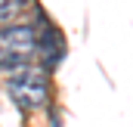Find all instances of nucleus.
Listing matches in <instances>:
<instances>
[{
  "label": "nucleus",
  "mask_w": 133,
  "mask_h": 127,
  "mask_svg": "<svg viewBox=\"0 0 133 127\" xmlns=\"http://www.w3.org/2000/svg\"><path fill=\"white\" fill-rule=\"evenodd\" d=\"M6 93L16 99V105L22 109H40L50 96V84H46V74L40 68H19L9 74L6 81Z\"/></svg>",
  "instance_id": "1"
},
{
  "label": "nucleus",
  "mask_w": 133,
  "mask_h": 127,
  "mask_svg": "<svg viewBox=\"0 0 133 127\" xmlns=\"http://www.w3.org/2000/svg\"><path fill=\"white\" fill-rule=\"evenodd\" d=\"M37 50V37L31 25H6L0 28V68L25 65Z\"/></svg>",
  "instance_id": "2"
},
{
  "label": "nucleus",
  "mask_w": 133,
  "mask_h": 127,
  "mask_svg": "<svg viewBox=\"0 0 133 127\" xmlns=\"http://www.w3.org/2000/svg\"><path fill=\"white\" fill-rule=\"evenodd\" d=\"M37 22H40V31H34V37H37V50L34 53H40V62H43L46 71H53L65 59V37L46 16H37Z\"/></svg>",
  "instance_id": "3"
},
{
  "label": "nucleus",
  "mask_w": 133,
  "mask_h": 127,
  "mask_svg": "<svg viewBox=\"0 0 133 127\" xmlns=\"http://www.w3.org/2000/svg\"><path fill=\"white\" fill-rule=\"evenodd\" d=\"M28 0H0V22H6V19H12L22 6H25Z\"/></svg>",
  "instance_id": "4"
}]
</instances>
